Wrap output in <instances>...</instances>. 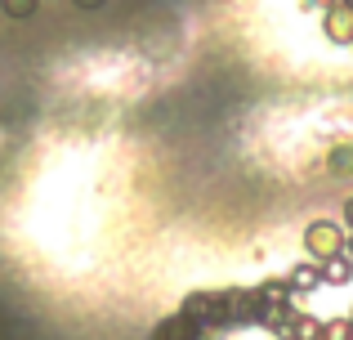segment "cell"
I'll list each match as a JSON object with an SVG mask.
<instances>
[{
  "label": "cell",
  "instance_id": "obj_1",
  "mask_svg": "<svg viewBox=\"0 0 353 340\" xmlns=\"http://www.w3.org/2000/svg\"><path fill=\"white\" fill-rule=\"evenodd\" d=\"M304 246H309L313 260H331V255H340L349 246V233L340 224H331V219H313L309 228H304Z\"/></svg>",
  "mask_w": 353,
  "mask_h": 340
},
{
  "label": "cell",
  "instance_id": "obj_2",
  "mask_svg": "<svg viewBox=\"0 0 353 340\" xmlns=\"http://www.w3.org/2000/svg\"><path fill=\"white\" fill-rule=\"evenodd\" d=\"M259 318L255 291H219V327H246Z\"/></svg>",
  "mask_w": 353,
  "mask_h": 340
},
{
  "label": "cell",
  "instance_id": "obj_3",
  "mask_svg": "<svg viewBox=\"0 0 353 340\" xmlns=\"http://www.w3.org/2000/svg\"><path fill=\"white\" fill-rule=\"evenodd\" d=\"M322 32H327L331 45H353V5L349 0H336V5L322 9Z\"/></svg>",
  "mask_w": 353,
  "mask_h": 340
},
{
  "label": "cell",
  "instance_id": "obj_4",
  "mask_svg": "<svg viewBox=\"0 0 353 340\" xmlns=\"http://www.w3.org/2000/svg\"><path fill=\"white\" fill-rule=\"evenodd\" d=\"M179 314H188L201 327H219V291H192V296H183Z\"/></svg>",
  "mask_w": 353,
  "mask_h": 340
},
{
  "label": "cell",
  "instance_id": "obj_5",
  "mask_svg": "<svg viewBox=\"0 0 353 340\" xmlns=\"http://www.w3.org/2000/svg\"><path fill=\"white\" fill-rule=\"evenodd\" d=\"M201 332H206V327L192 323L188 314H170L152 327V340H201Z\"/></svg>",
  "mask_w": 353,
  "mask_h": 340
},
{
  "label": "cell",
  "instance_id": "obj_6",
  "mask_svg": "<svg viewBox=\"0 0 353 340\" xmlns=\"http://www.w3.org/2000/svg\"><path fill=\"white\" fill-rule=\"evenodd\" d=\"M322 282H331V287H349V282H353V255L340 251V255H331V260H322Z\"/></svg>",
  "mask_w": 353,
  "mask_h": 340
},
{
  "label": "cell",
  "instance_id": "obj_7",
  "mask_svg": "<svg viewBox=\"0 0 353 340\" xmlns=\"http://www.w3.org/2000/svg\"><path fill=\"white\" fill-rule=\"evenodd\" d=\"M282 340H322V323L309 314H295L291 323L282 327Z\"/></svg>",
  "mask_w": 353,
  "mask_h": 340
},
{
  "label": "cell",
  "instance_id": "obj_8",
  "mask_svg": "<svg viewBox=\"0 0 353 340\" xmlns=\"http://www.w3.org/2000/svg\"><path fill=\"white\" fill-rule=\"evenodd\" d=\"M286 282H291V291H313V287H322V264H318V260L295 264V269L286 273Z\"/></svg>",
  "mask_w": 353,
  "mask_h": 340
},
{
  "label": "cell",
  "instance_id": "obj_9",
  "mask_svg": "<svg viewBox=\"0 0 353 340\" xmlns=\"http://www.w3.org/2000/svg\"><path fill=\"white\" fill-rule=\"evenodd\" d=\"M291 318H295V309H291V305H286V300H282V305H259V318H255V323H259V327H268V332H277V336H282V327L291 323Z\"/></svg>",
  "mask_w": 353,
  "mask_h": 340
},
{
  "label": "cell",
  "instance_id": "obj_10",
  "mask_svg": "<svg viewBox=\"0 0 353 340\" xmlns=\"http://www.w3.org/2000/svg\"><path fill=\"white\" fill-rule=\"evenodd\" d=\"M259 305H282V300H291V282L286 278H273V282H259L255 287Z\"/></svg>",
  "mask_w": 353,
  "mask_h": 340
},
{
  "label": "cell",
  "instance_id": "obj_11",
  "mask_svg": "<svg viewBox=\"0 0 353 340\" xmlns=\"http://www.w3.org/2000/svg\"><path fill=\"white\" fill-rule=\"evenodd\" d=\"M327 170L331 174H353V143H336L327 152Z\"/></svg>",
  "mask_w": 353,
  "mask_h": 340
},
{
  "label": "cell",
  "instance_id": "obj_12",
  "mask_svg": "<svg viewBox=\"0 0 353 340\" xmlns=\"http://www.w3.org/2000/svg\"><path fill=\"white\" fill-rule=\"evenodd\" d=\"M36 9H41V0H0V14L14 18V23H27Z\"/></svg>",
  "mask_w": 353,
  "mask_h": 340
},
{
  "label": "cell",
  "instance_id": "obj_13",
  "mask_svg": "<svg viewBox=\"0 0 353 340\" xmlns=\"http://www.w3.org/2000/svg\"><path fill=\"white\" fill-rule=\"evenodd\" d=\"M322 340H353V318H331V323H322Z\"/></svg>",
  "mask_w": 353,
  "mask_h": 340
},
{
  "label": "cell",
  "instance_id": "obj_14",
  "mask_svg": "<svg viewBox=\"0 0 353 340\" xmlns=\"http://www.w3.org/2000/svg\"><path fill=\"white\" fill-rule=\"evenodd\" d=\"M72 5H77V9H85V14H94V9H103L108 0H72Z\"/></svg>",
  "mask_w": 353,
  "mask_h": 340
},
{
  "label": "cell",
  "instance_id": "obj_15",
  "mask_svg": "<svg viewBox=\"0 0 353 340\" xmlns=\"http://www.w3.org/2000/svg\"><path fill=\"white\" fill-rule=\"evenodd\" d=\"M345 224H349V228H353V197H349V201H345Z\"/></svg>",
  "mask_w": 353,
  "mask_h": 340
},
{
  "label": "cell",
  "instance_id": "obj_16",
  "mask_svg": "<svg viewBox=\"0 0 353 340\" xmlns=\"http://www.w3.org/2000/svg\"><path fill=\"white\" fill-rule=\"evenodd\" d=\"M309 5H313V9H327V5H336V0H309Z\"/></svg>",
  "mask_w": 353,
  "mask_h": 340
},
{
  "label": "cell",
  "instance_id": "obj_17",
  "mask_svg": "<svg viewBox=\"0 0 353 340\" xmlns=\"http://www.w3.org/2000/svg\"><path fill=\"white\" fill-rule=\"evenodd\" d=\"M345 251H349V255H353V228H349V246H345Z\"/></svg>",
  "mask_w": 353,
  "mask_h": 340
},
{
  "label": "cell",
  "instance_id": "obj_18",
  "mask_svg": "<svg viewBox=\"0 0 353 340\" xmlns=\"http://www.w3.org/2000/svg\"><path fill=\"white\" fill-rule=\"evenodd\" d=\"M349 318H353V309H349Z\"/></svg>",
  "mask_w": 353,
  "mask_h": 340
}]
</instances>
